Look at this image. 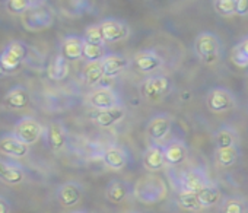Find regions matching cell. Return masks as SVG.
Here are the masks:
<instances>
[{
    "instance_id": "cell-9",
    "label": "cell",
    "mask_w": 248,
    "mask_h": 213,
    "mask_svg": "<svg viewBox=\"0 0 248 213\" xmlns=\"http://www.w3.org/2000/svg\"><path fill=\"white\" fill-rule=\"evenodd\" d=\"M177 188L178 191H188L197 194L202 188H204L212 180L207 177L204 169L202 168H191L180 174L177 180Z\"/></svg>"
},
{
    "instance_id": "cell-34",
    "label": "cell",
    "mask_w": 248,
    "mask_h": 213,
    "mask_svg": "<svg viewBox=\"0 0 248 213\" xmlns=\"http://www.w3.org/2000/svg\"><path fill=\"white\" fill-rule=\"evenodd\" d=\"M43 2H37V0H9V2H6V8L11 14L14 15H25L28 11L37 8L38 5H41Z\"/></svg>"
},
{
    "instance_id": "cell-12",
    "label": "cell",
    "mask_w": 248,
    "mask_h": 213,
    "mask_svg": "<svg viewBox=\"0 0 248 213\" xmlns=\"http://www.w3.org/2000/svg\"><path fill=\"white\" fill-rule=\"evenodd\" d=\"M25 178H27L25 168L19 162L0 158V181L9 185H18L24 183Z\"/></svg>"
},
{
    "instance_id": "cell-25",
    "label": "cell",
    "mask_w": 248,
    "mask_h": 213,
    "mask_svg": "<svg viewBox=\"0 0 248 213\" xmlns=\"http://www.w3.org/2000/svg\"><path fill=\"white\" fill-rule=\"evenodd\" d=\"M213 140L216 143V149H223V148H231V146H238V132L231 127V126H220L219 129L215 130L213 133Z\"/></svg>"
},
{
    "instance_id": "cell-31",
    "label": "cell",
    "mask_w": 248,
    "mask_h": 213,
    "mask_svg": "<svg viewBox=\"0 0 248 213\" xmlns=\"http://www.w3.org/2000/svg\"><path fill=\"white\" fill-rule=\"evenodd\" d=\"M175 200H177V204L184 209V210H188V212H199L202 210V204H200V200H199V196L194 194V193H188V191H178L177 196H175Z\"/></svg>"
},
{
    "instance_id": "cell-24",
    "label": "cell",
    "mask_w": 248,
    "mask_h": 213,
    "mask_svg": "<svg viewBox=\"0 0 248 213\" xmlns=\"http://www.w3.org/2000/svg\"><path fill=\"white\" fill-rule=\"evenodd\" d=\"M130 194H133V187H130V184L124 180H118L114 178L107 184L105 188V196L111 203H123Z\"/></svg>"
},
{
    "instance_id": "cell-6",
    "label": "cell",
    "mask_w": 248,
    "mask_h": 213,
    "mask_svg": "<svg viewBox=\"0 0 248 213\" xmlns=\"http://www.w3.org/2000/svg\"><path fill=\"white\" fill-rule=\"evenodd\" d=\"M206 102H207V108L212 113L220 114V113H226L235 108L236 98L229 89L223 86H215L207 92Z\"/></svg>"
},
{
    "instance_id": "cell-7",
    "label": "cell",
    "mask_w": 248,
    "mask_h": 213,
    "mask_svg": "<svg viewBox=\"0 0 248 213\" xmlns=\"http://www.w3.org/2000/svg\"><path fill=\"white\" fill-rule=\"evenodd\" d=\"M88 104L92 106L93 110L102 111V110H112L123 106L120 95L107 86H98L95 88L89 95H88Z\"/></svg>"
},
{
    "instance_id": "cell-30",
    "label": "cell",
    "mask_w": 248,
    "mask_h": 213,
    "mask_svg": "<svg viewBox=\"0 0 248 213\" xmlns=\"http://www.w3.org/2000/svg\"><path fill=\"white\" fill-rule=\"evenodd\" d=\"M231 61L238 67H248V35L233 46L231 51Z\"/></svg>"
},
{
    "instance_id": "cell-33",
    "label": "cell",
    "mask_w": 248,
    "mask_h": 213,
    "mask_svg": "<svg viewBox=\"0 0 248 213\" xmlns=\"http://www.w3.org/2000/svg\"><path fill=\"white\" fill-rule=\"evenodd\" d=\"M108 54L107 46H93V44H86L83 46V60L86 63H96L102 61Z\"/></svg>"
},
{
    "instance_id": "cell-19",
    "label": "cell",
    "mask_w": 248,
    "mask_h": 213,
    "mask_svg": "<svg viewBox=\"0 0 248 213\" xmlns=\"http://www.w3.org/2000/svg\"><path fill=\"white\" fill-rule=\"evenodd\" d=\"M171 127H172V119L168 114H156L149 120L146 132L152 140L159 142L170 135Z\"/></svg>"
},
{
    "instance_id": "cell-40",
    "label": "cell",
    "mask_w": 248,
    "mask_h": 213,
    "mask_svg": "<svg viewBox=\"0 0 248 213\" xmlns=\"http://www.w3.org/2000/svg\"><path fill=\"white\" fill-rule=\"evenodd\" d=\"M72 213H86V212H83V210H78V212H72Z\"/></svg>"
},
{
    "instance_id": "cell-2",
    "label": "cell",
    "mask_w": 248,
    "mask_h": 213,
    "mask_svg": "<svg viewBox=\"0 0 248 213\" xmlns=\"http://www.w3.org/2000/svg\"><path fill=\"white\" fill-rule=\"evenodd\" d=\"M194 53L204 64H215L222 54L220 38L215 32H200L194 40Z\"/></svg>"
},
{
    "instance_id": "cell-22",
    "label": "cell",
    "mask_w": 248,
    "mask_h": 213,
    "mask_svg": "<svg viewBox=\"0 0 248 213\" xmlns=\"http://www.w3.org/2000/svg\"><path fill=\"white\" fill-rule=\"evenodd\" d=\"M164 155H165V162L168 165L177 167V165H181L187 161L188 149L183 140L174 139V140L164 145Z\"/></svg>"
},
{
    "instance_id": "cell-10",
    "label": "cell",
    "mask_w": 248,
    "mask_h": 213,
    "mask_svg": "<svg viewBox=\"0 0 248 213\" xmlns=\"http://www.w3.org/2000/svg\"><path fill=\"white\" fill-rule=\"evenodd\" d=\"M99 27L105 43H118L130 35L129 25L118 18H105L99 22Z\"/></svg>"
},
{
    "instance_id": "cell-13",
    "label": "cell",
    "mask_w": 248,
    "mask_h": 213,
    "mask_svg": "<svg viewBox=\"0 0 248 213\" xmlns=\"http://www.w3.org/2000/svg\"><path fill=\"white\" fill-rule=\"evenodd\" d=\"M83 197V185L78 181H67L57 187L56 198L63 207L76 206Z\"/></svg>"
},
{
    "instance_id": "cell-41",
    "label": "cell",
    "mask_w": 248,
    "mask_h": 213,
    "mask_svg": "<svg viewBox=\"0 0 248 213\" xmlns=\"http://www.w3.org/2000/svg\"><path fill=\"white\" fill-rule=\"evenodd\" d=\"M247 85H248V73H247Z\"/></svg>"
},
{
    "instance_id": "cell-27",
    "label": "cell",
    "mask_w": 248,
    "mask_h": 213,
    "mask_svg": "<svg viewBox=\"0 0 248 213\" xmlns=\"http://www.w3.org/2000/svg\"><path fill=\"white\" fill-rule=\"evenodd\" d=\"M47 75L51 80H63L69 75V61L62 56L57 54L47 67Z\"/></svg>"
},
{
    "instance_id": "cell-37",
    "label": "cell",
    "mask_w": 248,
    "mask_h": 213,
    "mask_svg": "<svg viewBox=\"0 0 248 213\" xmlns=\"http://www.w3.org/2000/svg\"><path fill=\"white\" fill-rule=\"evenodd\" d=\"M238 16H247L248 15V0H236V12Z\"/></svg>"
},
{
    "instance_id": "cell-15",
    "label": "cell",
    "mask_w": 248,
    "mask_h": 213,
    "mask_svg": "<svg viewBox=\"0 0 248 213\" xmlns=\"http://www.w3.org/2000/svg\"><path fill=\"white\" fill-rule=\"evenodd\" d=\"M133 66L142 73H151L162 67L164 59L155 50H140L132 59Z\"/></svg>"
},
{
    "instance_id": "cell-18",
    "label": "cell",
    "mask_w": 248,
    "mask_h": 213,
    "mask_svg": "<svg viewBox=\"0 0 248 213\" xmlns=\"http://www.w3.org/2000/svg\"><path fill=\"white\" fill-rule=\"evenodd\" d=\"M101 64H102L104 76L107 79H112V77H117L120 73H123L130 66V60L124 54L108 53L107 57L101 61Z\"/></svg>"
},
{
    "instance_id": "cell-29",
    "label": "cell",
    "mask_w": 248,
    "mask_h": 213,
    "mask_svg": "<svg viewBox=\"0 0 248 213\" xmlns=\"http://www.w3.org/2000/svg\"><path fill=\"white\" fill-rule=\"evenodd\" d=\"M239 158V146H231L223 149H216L215 152V161L219 167L228 168L236 164Z\"/></svg>"
},
{
    "instance_id": "cell-1",
    "label": "cell",
    "mask_w": 248,
    "mask_h": 213,
    "mask_svg": "<svg viewBox=\"0 0 248 213\" xmlns=\"http://www.w3.org/2000/svg\"><path fill=\"white\" fill-rule=\"evenodd\" d=\"M168 194L165 181L158 175H145L140 177L133 185V196L138 201L146 206L156 204L162 201Z\"/></svg>"
},
{
    "instance_id": "cell-17",
    "label": "cell",
    "mask_w": 248,
    "mask_h": 213,
    "mask_svg": "<svg viewBox=\"0 0 248 213\" xmlns=\"http://www.w3.org/2000/svg\"><path fill=\"white\" fill-rule=\"evenodd\" d=\"M3 101L6 104L8 108L19 111V110H25L27 106L31 104V95L28 92V89L22 85H16L12 86L3 96Z\"/></svg>"
},
{
    "instance_id": "cell-11",
    "label": "cell",
    "mask_w": 248,
    "mask_h": 213,
    "mask_svg": "<svg viewBox=\"0 0 248 213\" xmlns=\"http://www.w3.org/2000/svg\"><path fill=\"white\" fill-rule=\"evenodd\" d=\"M44 140L51 152H62L67 145V130L64 124L62 122H50L46 126Z\"/></svg>"
},
{
    "instance_id": "cell-36",
    "label": "cell",
    "mask_w": 248,
    "mask_h": 213,
    "mask_svg": "<svg viewBox=\"0 0 248 213\" xmlns=\"http://www.w3.org/2000/svg\"><path fill=\"white\" fill-rule=\"evenodd\" d=\"M213 8L220 16H233L236 12V0H215Z\"/></svg>"
},
{
    "instance_id": "cell-32",
    "label": "cell",
    "mask_w": 248,
    "mask_h": 213,
    "mask_svg": "<svg viewBox=\"0 0 248 213\" xmlns=\"http://www.w3.org/2000/svg\"><path fill=\"white\" fill-rule=\"evenodd\" d=\"M247 212H248V203L245 198L239 196H231L222 201L220 213H247Z\"/></svg>"
},
{
    "instance_id": "cell-20",
    "label": "cell",
    "mask_w": 248,
    "mask_h": 213,
    "mask_svg": "<svg viewBox=\"0 0 248 213\" xmlns=\"http://www.w3.org/2000/svg\"><path fill=\"white\" fill-rule=\"evenodd\" d=\"M85 41L80 35H66L60 43V53L67 61H76L83 57Z\"/></svg>"
},
{
    "instance_id": "cell-39",
    "label": "cell",
    "mask_w": 248,
    "mask_h": 213,
    "mask_svg": "<svg viewBox=\"0 0 248 213\" xmlns=\"http://www.w3.org/2000/svg\"><path fill=\"white\" fill-rule=\"evenodd\" d=\"M6 75H8V73H6V72L3 70V67H2V63H0V79H3V77H5Z\"/></svg>"
},
{
    "instance_id": "cell-4",
    "label": "cell",
    "mask_w": 248,
    "mask_h": 213,
    "mask_svg": "<svg viewBox=\"0 0 248 213\" xmlns=\"http://www.w3.org/2000/svg\"><path fill=\"white\" fill-rule=\"evenodd\" d=\"M22 25L30 32H38L43 30L50 28L54 24V12L47 3H41L37 8L28 11L25 15L21 16Z\"/></svg>"
},
{
    "instance_id": "cell-5",
    "label": "cell",
    "mask_w": 248,
    "mask_h": 213,
    "mask_svg": "<svg viewBox=\"0 0 248 213\" xmlns=\"http://www.w3.org/2000/svg\"><path fill=\"white\" fill-rule=\"evenodd\" d=\"M44 132H46V127L37 119L25 116L16 122L12 130V135L18 137L21 142H24L25 145L31 146V145H35L41 137H44Z\"/></svg>"
},
{
    "instance_id": "cell-35",
    "label": "cell",
    "mask_w": 248,
    "mask_h": 213,
    "mask_svg": "<svg viewBox=\"0 0 248 213\" xmlns=\"http://www.w3.org/2000/svg\"><path fill=\"white\" fill-rule=\"evenodd\" d=\"M83 41L86 44H93V46H105V40H104V35H102V31H101V27L99 24H92V25H88L83 35H82Z\"/></svg>"
},
{
    "instance_id": "cell-8",
    "label": "cell",
    "mask_w": 248,
    "mask_h": 213,
    "mask_svg": "<svg viewBox=\"0 0 248 213\" xmlns=\"http://www.w3.org/2000/svg\"><path fill=\"white\" fill-rule=\"evenodd\" d=\"M171 88H172V83H171L168 76L155 75V76H149L143 82L142 92H143V96L148 101L159 102L171 92Z\"/></svg>"
},
{
    "instance_id": "cell-38",
    "label": "cell",
    "mask_w": 248,
    "mask_h": 213,
    "mask_svg": "<svg viewBox=\"0 0 248 213\" xmlns=\"http://www.w3.org/2000/svg\"><path fill=\"white\" fill-rule=\"evenodd\" d=\"M11 201L3 197V196H0V213H11Z\"/></svg>"
},
{
    "instance_id": "cell-26",
    "label": "cell",
    "mask_w": 248,
    "mask_h": 213,
    "mask_svg": "<svg viewBox=\"0 0 248 213\" xmlns=\"http://www.w3.org/2000/svg\"><path fill=\"white\" fill-rule=\"evenodd\" d=\"M82 77H83V80H85V83L88 86L98 88V85L101 83V80L105 77L101 61H96V63H85V66L82 69Z\"/></svg>"
},
{
    "instance_id": "cell-3",
    "label": "cell",
    "mask_w": 248,
    "mask_h": 213,
    "mask_svg": "<svg viewBox=\"0 0 248 213\" xmlns=\"http://www.w3.org/2000/svg\"><path fill=\"white\" fill-rule=\"evenodd\" d=\"M30 56V47L21 41V40H14L8 43V46L0 53V63L6 73L16 72L19 66L28 59Z\"/></svg>"
},
{
    "instance_id": "cell-16",
    "label": "cell",
    "mask_w": 248,
    "mask_h": 213,
    "mask_svg": "<svg viewBox=\"0 0 248 213\" xmlns=\"http://www.w3.org/2000/svg\"><path fill=\"white\" fill-rule=\"evenodd\" d=\"M129 152L120 145H111L108 146L102 153V162L107 168L112 171H120L129 162Z\"/></svg>"
},
{
    "instance_id": "cell-21",
    "label": "cell",
    "mask_w": 248,
    "mask_h": 213,
    "mask_svg": "<svg viewBox=\"0 0 248 213\" xmlns=\"http://www.w3.org/2000/svg\"><path fill=\"white\" fill-rule=\"evenodd\" d=\"M142 162H143V167L151 172L164 169L167 165L165 155H164V145L152 143L151 146H148L146 151L143 152Z\"/></svg>"
},
{
    "instance_id": "cell-28",
    "label": "cell",
    "mask_w": 248,
    "mask_h": 213,
    "mask_svg": "<svg viewBox=\"0 0 248 213\" xmlns=\"http://www.w3.org/2000/svg\"><path fill=\"white\" fill-rule=\"evenodd\" d=\"M199 200H200V204L202 207H212L215 206L219 200H220V188L217 187L216 183L210 181L204 188H202L199 193Z\"/></svg>"
},
{
    "instance_id": "cell-14",
    "label": "cell",
    "mask_w": 248,
    "mask_h": 213,
    "mask_svg": "<svg viewBox=\"0 0 248 213\" xmlns=\"http://www.w3.org/2000/svg\"><path fill=\"white\" fill-rule=\"evenodd\" d=\"M0 153L8 158L21 159L30 155V146L21 142L12 133H6L0 136Z\"/></svg>"
},
{
    "instance_id": "cell-23",
    "label": "cell",
    "mask_w": 248,
    "mask_h": 213,
    "mask_svg": "<svg viewBox=\"0 0 248 213\" xmlns=\"http://www.w3.org/2000/svg\"><path fill=\"white\" fill-rule=\"evenodd\" d=\"M124 117H126V110H124L123 106H118V108H112V110H102V111L95 110L91 113V120L102 129H108L120 123Z\"/></svg>"
}]
</instances>
